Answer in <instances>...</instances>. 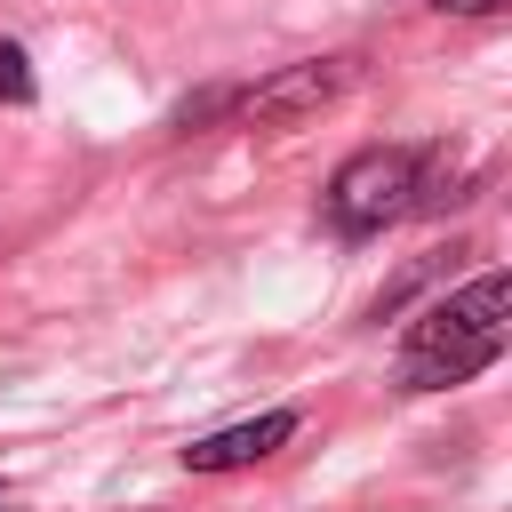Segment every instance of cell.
<instances>
[{
    "label": "cell",
    "mask_w": 512,
    "mask_h": 512,
    "mask_svg": "<svg viewBox=\"0 0 512 512\" xmlns=\"http://www.w3.org/2000/svg\"><path fill=\"white\" fill-rule=\"evenodd\" d=\"M512 344V280L504 272H480L472 288L440 296L408 344H400V384L408 392H448V384H472L480 368H496Z\"/></svg>",
    "instance_id": "cell-1"
},
{
    "label": "cell",
    "mask_w": 512,
    "mask_h": 512,
    "mask_svg": "<svg viewBox=\"0 0 512 512\" xmlns=\"http://www.w3.org/2000/svg\"><path fill=\"white\" fill-rule=\"evenodd\" d=\"M424 192V152L416 144H368L328 176V224L336 232H384L392 216H408Z\"/></svg>",
    "instance_id": "cell-2"
},
{
    "label": "cell",
    "mask_w": 512,
    "mask_h": 512,
    "mask_svg": "<svg viewBox=\"0 0 512 512\" xmlns=\"http://www.w3.org/2000/svg\"><path fill=\"white\" fill-rule=\"evenodd\" d=\"M288 440H296V416H288V408H264V416H248V424H224V432L192 440V448H184V472H240V464H256V456H272V448H288Z\"/></svg>",
    "instance_id": "cell-3"
},
{
    "label": "cell",
    "mask_w": 512,
    "mask_h": 512,
    "mask_svg": "<svg viewBox=\"0 0 512 512\" xmlns=\"http://www.w3.org/2000/svg\"><path fill=\"white\" fill-rule=\"evenodd\" d=\"M344 80H352V64H344V56H320V64H296V72H280V80L248 88V96H240V112H248V120H296V112L328 104Z\"/></svg>",
    "instance_id": "cell-4"
},
{
    "label": "cell",
    "mask_w": 512,
    "mask_h": 512,
    "mask_svg": "<svg viewBox=\"0 0 512 512\" xmlns=\"http://www.w3.org/2000/svg\"><path fill=\"white\" fill-rule=\"evenodd\" d=\"M0 104H32V64L16 40H0Z\"/></svg>",
    "instance_id": "cell-5"
},
{
    "label": "cell",
    "mask_w": 512,
    "mask_h": 512,
    "mask_svg": "<svg viewBox=\"0 0 512 512\" xmlns=\"http://www.w3.org/2000/svg\"><path fill=\"white\" fill-rule=\"evenodd\" d=\"M432 8H448V16H496L504 0H432Z\"/></svg>",
    "instance_id": "cell-6"
},
{
    "label": "cell",
    "mask_w": 512,
    "mask_h": 512,
    "mask_svg": "<svg viewBox=\"0 0 512 512\" xmlns=\"http://www.w3.org/2000/svg\"><path fill=\"white\" fill-rule=\"evenodd\" d=\"M0 504H8V480H0Z\"/></svg>",
    "instance_id": "cell-7"
}]
</instances>
